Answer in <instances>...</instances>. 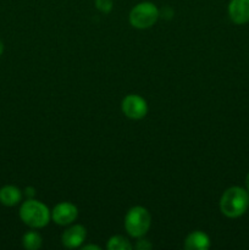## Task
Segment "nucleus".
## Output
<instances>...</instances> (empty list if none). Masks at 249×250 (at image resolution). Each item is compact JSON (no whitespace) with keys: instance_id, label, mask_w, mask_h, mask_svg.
I'll return each mask as SVG.
<instances>
[{"instance_id":"nucleus-1","label":"nucleus","mask_w":249,"mask_h":250,"mask_svg":"<svg viewBox=\"0 0 249 250\" xmlns=\"http://www.w3.org/2000/svg\"><path fill=\"white\" fill-rule=\"evenodd\" d=\"M249 208V192L234 186L227 188L220 199V211L228 219H237L246 214Z\"/></svg>"},{"instance_id":"nucleus-2","label":"nucleus","mask_w":249,"mask_h":250,"mask_svg":"<svg viewBox=\"0 0 249 250\" xmlns=\"http://www.w3.org/2000/svg\"><path fill=\"white\" fill-rule=\"evenodd\" d=\"M20 217L31 229H43L50 221L51 211L42 202L29 198L20 208Z\"/></svg>"},{"instance_id":"nucleus-3","label":"nucleus","mask_w":249,"mask_h":250,"mask_svg":"<svg viewBox=\"0 0 249 250\" xmlns=\"http://www.w3.org/2000/svg\"><path fill=\"white\" fill-rule=\"evenodd\" d=\"M124 229L133 238H142L150 229L151 216L143 207H133L124 216Z\"/></svg>"},{"instance_id":"nucleus-4","label":"nucleus","mask_w":249,"mask_h":250,"mask_svg":"<svg viewBox=\"0 0 249 250\" xmlns=\"http://www.w3.org/2000/svg\"><path fill=\"white\" fill-rule=\"evenodd\" d=\"M159 19V10L156 5L150 1H143L137 4L129 12V23L134 28L146 29L156 23Z\"/></svg>"},{"instance_id":"nucleus-5","label":"nucleus","mask_w":249,"mask_h":250,"mask_svg":"<svg viewBox=\"0 0 249 250\" xmlns=\"http://www.w3.org/2000/svg\"><path fill=\"white\" fill-rule=\"evenodd\" d=\"M121 110L124 116L131 120H142L148 114V104L143 97L128 94L121 103Z\"/></svg>"},{"instance_id":"nucleus-6","label":"nucleus","mask_w":249,"mask_h":250,"mask_svg":"<svg viewBox=\"0 0 249 250\" xmlns=\"http://www.w3.org/2000/svg\"><path fill=\"white\" fill-rule=\"evenodd\" d=\"M78 216V209L75 204L70 202L59 203L51 211V220L56 225L67 226L71 225Z\"/></svg>"},{"instance_id":"nucleus-7","label":"nucleus","mask_w":249,"mask_h":250,"mask_svg":"<svg viewBox=\"0 0 249 250\" xmlns=\"http://www.w3.org/2000/svg\"><path fill=\"white\" fill-rule=\"evenodd\" d=\"M85 237H87L85 227L82 225H73L63 232L61 241L65 248L76 249L82 246L83 242L85 241Z\"/></svg>"},{"instance_id":"nucleus-8","label":"nucleus","mask_w":249,"mask_h":250,"mask_svg":"<svg viewBox=\"0 0 249 250\" xmlns=\"http://www.w3.org/2000/svg\"><path fill=\"white\" fill-rule=\"evenodd\" d=\"M228 16L236 24L249 22V0H231L228 4Z\"/></svg>"},{"instance_id":"nucleus-9","label":"nucleus","mask_w":249,"mask_h":250,"mask_svg":"<svg viewBox=\"0 0 249 250\" xmlns=\"http://www.w3.org/2000/svg\"><path fill=\"white\" fill-rule=\"evenodd\" d=\"M185 248L187 250H208L210 248V238L202 231L192 232L185 241Z\"/></svg>"},{"instance_id":"nucleus-10","label":"nucleus","mask_w":249,"mask_h":250,"mask_svg":"<svg viewBox=\"0 0 249 250\" xmlns=\"http://www.w3.org/2000/svg\"><path fill=\"white\" fill-rule=\"evenodd\" d=\"M22 199V193L15 186H5L0 189V203L5 207H15Z\"/></svg>"},{"instance_id":"nucleus-11","label":"nucleus","mask_w":249,"mask_h":250,"mask_svg":"<svg viewBox=\"0 0 249 250\" xmlns=\"http://www.w3.org/2000/svg\"><path fill=\"white\" fill-rule=\"evenodd\" d=\"M42 243H43L42 236L36 231L27 232L22 238V246L27 250H38L42 247Z\"/></svg>"},{"instance_id":"nucleus-12","label":"nucleus","mask_w":249,"mask_h":250,"mask_svg":"<svg viewBox=\"0 0 249 250\" xmlns=\"http://www.w3.org/2000/svg\"><path fill=\"white\" fill-rule=\"evenodd\" d=\"M106 248L109 250H132V244L124 236H112L107 242Z\"/></svg>"},{"instance_id":"nucleus-13","label":"nucleus","mask_w":249,"mask_h":250,"mask_svg":"<svg viewBox=\"0 0 249 250\" xmlns=\"http://www.w3.org/2000/svg\"><path fill=\"white\" fill-rule=\"evenodd\" d=\"M114 6V0H95V7L103 14H109Z\"/></svg>"},{"instance_id":"nucleus-14","label":"nucleus","mask_w":249,"mask_h":250,"mask_svg":"<svg viewBox=\"0 0 249 250\" xmlns=\"http://www.w3.org/2000/svg\"><path fill=\"white\" fill-rule=\"evenodd\" d=\"M136 248L138 250H146L153 248V246H151L150 242L146 241V239H139L138 243L136 244Z\"/></svg>"},{"instance_id":"nucleus-15","label":"nucleus","mask_w":249,"mask_h":250,"mask_svg":"<svg viewBox=\"0 0 249 250\" xmlns=\"http://www.w3.org/2000/svg\"><path fill=\"white\" fill-rule=\"evenodd\" d=\"M83 250H90V249H93V250H100L102 248H100L99 246H95V244H88V246H84L82 248Z\"/></svg>"},{"instance_id":"nucleus-16","label":"nucleus","mask_w":249,"mask_h":250,"mask_svg":"<svg viewBox=\"0 0 249 250\" xmlns=\"http://www.w3.org/2000/svg\"><path fill=\"white\" fill-rule=\"evenodd\" d=\"M26 195H28L29 198H32L34 195V189L32 187L26 188Z\"/></svg>"},{"instance_id":"nucleus-17","label":"nucleus","mask_w":249,"mask_h":250,"mask_svg":"<svg viewBox=\"0 0 249 250\" xmlns=\"http://www.w3.org/2000/svg\"><path fill=\"white\" fill-rule=\"evenodd\" d=\"M246 187H247V190L249 192V173L247 175V177H246Z\"/></svg>"},{"instance_id":"nucleus-18","label":"nucleus","mask_w":249,"mask_h":250,"mask_svg":"<svg viewBox=\"0 0 249 250\" xmlns=\"http://www.w3.org/2000/svg\"><path fill=\"white\" fill-rule=\"evenodd\" d=\"M2 51H4V44H2V42L0 41V55L2 54Z\"/></svg>"}]
</instances>
